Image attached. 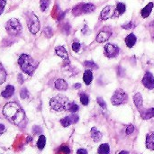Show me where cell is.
Segmentation results:
<instances>
[{
	"instance_id": "cell-45",
	"label": "cell",
	"mask_w": 154,
	"mask_h": 154,
	"mask_svg": "<svg viewBox=\"0 0 154 154\" xmlns=\"http://www.w3.org/2000/svg\"><path fill=\"white\" fill-rule=\"evenodd\" d=\"M81 88V84H80V83H76V84L73 85V88H74V89H79V88Z\"/></svg>"
},
{
	"instance_id": "cell-25",
	"label": "cell",
	"mask_w": 154,
	"mask_h": 154,
	"mask_svg": "<svg viewBox=\"0 0 154 154\" xmlns=\"http://www.w3.org/2000/svg\"><path fill=\"white\" fill-rule=\"evenodd\" d=\"M79 109V106L74 102H69V105H68V107H67V110L69 111L72 114H75L76 112H78Z\"/></svg>"
},
{
	"instance_id": "cell-40",
	"label": "cell",
	"mask_w": 154,
	"mask_h": 154,
	"mask_svg": "<svg viewBox=\"0 0 154 154\" xmlns=\"http://www.w3.org/2000/svg\"><path fill=\"white\" fill-rule=\"evenodd\" d=\"M122 28L123 29H126V30L132 29V28H134V23L133 22H129V23H127L125 24H123L122 25Z\"/></svg>"
},
{
	"instance_id": "cell-26",
	"label": "cell",
	"mask_w": 154,
	"mask_h": 154,
	"mask_svg": "<svg viewBox=\"0 0 154 154\" xmlns=\"http://www.w3.org/2000/svg\"><path fill=\"white\" fill-rule=\"evenodd\" d=\"M6 76H7L6 70L5 69L3 65L0 64V85L5 82V80L6 79Z\"/></svg>"
},
{
	"instance_id": "cell-38",
	"label": "cell",
	"mask_w": 154,
	"mask_h": 154,
	"mask_svg": "<svg viewBox=\"0 0 154 154\" xmlns=\"http://www.w3.org/2000/svg\"><path fill=\"white\" fill-rule=\"evenodd\" d=\"M69 117H70V120H71L72 125H73V124H77V123L79 122V116H77V115H75V114L70 115V116H69Z\"/></svg>"
},
{
	"instance_id": "cell-42",
	"label": "cell",
	"mask_w": 154,
	"mask_h": 154,
	"mask_svg": "<svg viewBox=\"0 0 154 154\" xmlns=\"http://www.w3.org/2000/svg\"><path fill=\"white\" fill-rule=\"evenodd\" d=\"M32 131H33V133H34V134H38V133H40L42 130H41V128H40L39 126L35 125V126H33V127H32Z\"/></svg>"
},
{
	"instance_id": "cell-4",
	"label": "cell",
	"mask_w": 154,
	"mask_h": 154,
	"mask_svg": "<svg viewBox=\"0 0 154 154\" xmlns=\"http://www.w3.org/2000/svg\"><path fill=\"white\" fill-rule=\"evenodd\" d=\"M5 27L7 33L11 36H17L22 32V24L19 22V20L16 18L9 19L6 22Z\"/></svg>"
},
{
	"instance_id": "cell-1",
	"label": "cell",
	"mask_w": 154,
	"mask_h": 154,
	"mask_svg": "<svg viewBox=\"0 0 154 154\" xmlns=\"http://www.w3.org/2000/svg\"><path fill=\"white\" fill-rule=\"evenodd\" d=\"M4 116L14 125H21L25 121V114L23 110L15 102H9L4 106Z\"/></svg>"
},
{
	"instance_id": "cell-47",
	"label": "cell",
	"mask_w": 154,
	"mask_h": 154,
	"mask_svg": "<svg viewBox=\"0 0 154 154\" xmlns=\"http://www.w3.org/2000/svg\"><path fill=\"white\" fill-rule=\"evenodd\" d=\"M118 154H129V152L127 151H122L121 152H119Z\"/></svg>"
},
{
	"instance_id": "cell-2",
	"label": "cell",
	"mask_w": 154,
	"mask_h": 154,
	"mask_svg": "<svg viewBox=\"0 0 154 154\" xmlns=\"http://www.w3.org/2000/svg\"><path fill=\"white\" fill-rule=\"evenodd\" d=\"M18 64L21 68V69L26 73L27 75L32 76L35 69H37L38 63L35 62V60L27 54H22L18 59Z\"/></svg>"
},
{
	"instance_id": "cell-43",
	"label": "cell",
	"mask_w": 154,
	"mask_h": 154,
	"mask_svg": "<svg viewBox=\"0 0 154 154\" xmlns=\"http://www.w3.org/2000/svg\"><path fill=\"white\" fill-rule=\"evenodd\" d=\"M77 154H88V152H87V150H85V149H79L78 150V152H77Z\"/></svg>"
},
{
	"instance_id": "cell-16",
	"label": "cell",
	"mask_w": 154,
	"mask_h": 154,
	"mask_svg": "<svg viewBox=\"0 0 154 154\" xmlns=\"http://www.w3.org/2000/svg\"><path fill=\"white\" fill-rule=\"evenodd\" d=\"M90 135H91V138L93 139V141L95 143H98L101 141L102 137H103V134L100 131H98L96 127H92L91 128V131H90Z\"/></svg>"
},
{
	"instance_id": "cell-12",
	"label": "cell",
	"mask_w": 154,
	"mask_h": 154,
	"mask_svg": "<svg viewBox=\"0 0 154 154\" xmlns=\"http://www.w3.org/2000/svg\"><path fill=\"white\" fill-rule=\"evenodd\" d=\"M55 53L59 57L62 58L64 60L69 61V54H68V51H67V50L63 46H57L55 48Z\"/></svg>"
},
{
	"instance_id": "cell-7",
	"label": "cell",
	"mask_w": 154,
	"mask_h": 154,
	"mask_svg": "<svg viewBox=\"0 0 154 154\" xmlns=\"http://www.w3.org/2000/svg\"><path fill=\"white\" fill-rule=\"evenodd\" d=\"M96 9V6L91 3L79 4L72 9V14L75 16H79L81 14H90Z\"/></svg>"
},
{
	"instance_id": "cell-21",
	"label": "cell",
	"mask_w": 154,
	"mask_h": 154,
	"mask_svg": "<svg viewBox=\"0 0 154 154\" xmlns=\"http://www.w3.org/2000/svg\"><path fill=\"white\" fill-rule=\"evenodd\" d=\"M146 147L147 149L154 151V134H148L146 136Z\"/></svg>"
},
{
	"instance_id": "cell-27",
	"label": "cell",
	"mask_w": 154,
	"mask_h": 154,
	"mask_svg": "<svg viewBox=\"0 0 154 154\" xmlns=\"http://www.w3.org/2000/svg\"><path fill=\"white\" fill-rule=\"evenodd\" d=\"M84 66L86 68H88V69H98V66L97 64H96L94 61L92 60H86L84 62Z\"/></svg>"
},
{
	"instance_id": "cell-31",
	"label": "cell",
	"mask_w": 154,
	"mask_h": 154,
	"mask_svg": "<svg viewBox=\"0 0 154 154\" xmlns=\"http://www.w3.org/2000/svg\"><path fill=\"white\" fill-rule=\"evenodd\" d=\"M43 33H44V35H45L47 38H51V37L52 36V34H53V32H52V29H51V27L47 26V27H45V28L43 29Z\"/></svg>"
},
{
	"instance_id": "cell-23",
	"label": "cell",
	"mask_w": 154,
	"mask_h": 154,
	"mask_svg": "<svg viewBox=\"0 0 154 154\" xmlns=\"http://www.w3.org/2000/svg\"><path fill=\"white\" fill-rule=\"evenodd\" d=\"M125 10H126V5H125V4H124V3H122V2L117 3V5H116V14H117L118 15L123 14L125 12Z\"/></svg>"
},
{
	"instance_id": "cell-30",
	"label": "cell",
	"mask_w": 154,
	"mask_h": 154,
	"mask_svg": "<svg viewBox=\"0 0 154 154\" xmlns=\"http://www.w3.org/2000/svg\"><path fill=\"white\" fill-rule=\"evenodd\" d=\"M60 124H61V125H62L63 127H68V126H69L70 125H72L69 116H66V117H64V118H62V119L60 120Z\"/></svg>"
},
{
	"instance_id": "cell-15",
	"label": "cell",
	"mask_w": 154,
	"mask_h": 154,
	"mask_svg": "<svg viewBox=\"0 0 154 154\" xmlns=\"http://www.w3.org/2000/svg\"><path fill=\"white\" fill-rule=\"evenodd\" d=\"M134 103L135 105V106L137 107V109L139 111H141L143 109V98L141 93H136L134 96Z\"/></svg>"
},
{
	"instance_id": "cell-11",
	"label": "cell",
	"mask_w": 154,
	"mask_h": 154,
	"mask_svg": "<svg viewBox=\"0 0 154 154\" xmlns=\"http://www.w3.org/2000/svg\"><path fill=\"white\" fill-rule=\"evenodd\" d=\"M114 14V8L112 5H106L103 8V10L100 13V19L101 20H107L110 17H112Z\"/></svg>"
},
{
	"instance_id": "cell-17",
	"label": "cell",
	"mask_w": 154,
	"mask_h": 154,
	"mask_svg": "<svg viewBox=\"0 0 154 154\" xmlns=\"http://www.w3.org/2000/svg\"><path fill=\"white\" fill-rule=\"evenodd\" d=\"M125 44H126V46H127L128 48H133V47L135 45L136 42H137V38H136L135 34L130 33V34H128V35L125 37Z\"/></svg>"
},
{
	"instance_id": "cell-10",
	"label": "cell",
	"mask_w": 154,
	"mask_h": 154,
	"mask_svg": "<svg viewBox=\"0 0 154 154\" xmlns=\"http://www.w3.org/2000/svg\"><path fill=\"white\" fill-rule=\"evenodd\" d=\"M112 36V31L110 30H101L98 34L96 37V41L98 43H102L109 40V38Z\"/></svg>"
},
{
	"instance_id": "cell-29",
	"label": "cell",
	"mask_w": 154,
	"mask_h": 154,
	"mask_svg": "<svg viewBox=\"0 0 154 154\" xmlns=\"http://www.w3.org/2000/svg\"><path fill=\"white\" fill-rule=\"evenodd\" d=\"M80 103L83 106H88L89 103V97L86 93H81L80 94Z\"/></svg>"
},
{
	"instance_id": "cell-36",
	"label": "cell",
	"mask_w": 154,
	"mask_h": 154,
	"mask_svg": "<svg viewBox=\"0 0 154 154\" xmlns=\"http://www.w3.org/2000/svg\"><path fill=\"white\" fill-rule=\"evenodd\" d=\"M125 69L122 67V66H118V68H117V76L118 77H124L125 76Z\"/></svg>"
},
{
	"instance_id": "cell-13",
	"label": "cell",
	"mask_w": 154,
	"mask_h": 154,
	"mask_svg": "<svg viewBox=\"0 0 154 154\" xmlns=\"http://www.w3.org/2000/svg\"><path fill=\"white\" fill-rule=\"evenodd\" d=\"M139 112L143 120H149V119L154 117V107L149 108V109H142Z\"/></svg>"
},
{
	"instance_id": "cell-41",
	"label": "cell",
	"mask_w": 154,
	"mask_h": 154,
	"mask_svg": "<svg viewBox=\"0 0 154 154\" xmlns=\"http://www.w3.org/2000/svg\"><path fill=\"white\" fill-rule=\"evenodd\" d=\"M62 30H63V32H65L66 34H69V32H70V25H69L68 23H65Z\"/></svg>"
},
{
	"instance_id": "cell-18",
	"label": "cell",
	"mask_w": 154,
	"mask_h": 154,
	"mask_svg": "<svg viewBox=\"0 0 154 154\" xmlns=\"http://www.w3.org/2000/svg\"><path fill=\"white\" fill-rule=\"evenodd\" d=\"M154 4L152 2H150L147 5H145L143 9H142V12H141V14H142V17L143 18H147L149 17V15L151 14L152 9H153Z\"/></svg>"
},
{
	"instance_id": "cell-44",
	"label": "cell",
	"mask_w": 154,
	"mask_h": 154,
	"mask_svg": "<svg viewBox=\"0 0 154 154\" xmlns=\"http://www.w3.org/2000/svg\"><path fill=\"white\" fill-rule=\"evenodd\" d=\"M5 132V125L0 124V135H1L2 134H4Z\"/></svg>"
},
{
	"instance_id": "cell-6",
	"label": "cell",
	"mask_w": 154,
	"mask_h": 154,
	"mask_svg": "<svg viewBox=\"0 0 154 154\" xmlns=\"http://www.w3.org/2000/svg\"><path fill=\"white\" fill-rule=\"evenodd\" d=\"M128 95L122 88H118L115 91L114 95L111 97V103L114 106H120L127 103Z\"/></svg>"
},
{
	"instance_id": "cell-24",
	"label": "cell",
	"mask_w": 154,
	"mask_h": 154,
	"mask_svg": "<svg viewBox=\"0 0 154 154\" xmlns=\"http://www.w3.org/2000/svg\"><path fill=\"white\" fill-rule=\"evenodd\" d=\"M45 144H46V138L44 135H41L38 139V142H37V147L39 150L42 151L45 147Z\"/></svg>"
},
{
	"instance_id": "cell-19",
	"label": "cell",
	"mask_w": 154,
	"mask_h": 154,
	"mask_svg": "<svg viewBox=\"0 0 154 154\" xmlns=\"http://www.w3.org/2000/svg\"><path fill=\"white\" fill-rule=\"evenodd\" d=\"M14 88L11 85H8L6 86L5 89L1 92V96L4 98H9L14 95Z\"/></svg>"
},
{
	"instance_id": "cell-48",
	"label": "cell",
	"mask_w": 154,
	"mask_h": 154,
	"mask_svg": "<svg viewBox=\"0 0 154 154\" xmlns=\"http://www.w3.org/2000/svg\"><path fill=\"white\" fill-rule=\"evenodd\" d=\"M153 39H154V36H153Z\"/></svg>"
},
{
	"instance_id": "cell-14",
	"label": "cell",
	"mask_w": 154,
	"mask_h": 154,
	"mask_svg": "<svg viewBox=\"0 0 154 154\" xmlns=\"http://www.w3.org/2000/svg\"><path fill=\"white\" fill-rule=\"evenodd\" d=\"M54 86H55V88L58 89V90H60V91H65L68 89L69 88V85L68 83L66 82V80L62 79H58L55 83H54Z\"/></svg>"
},
{
	"instance_id": "cell-37",
	"label": "cell",
	"mask_w": 154,
	"mask_h": 154,
	"mask_svg": "<svg viewBox=\"0 0 154 154\" xmlns=\"http://www.w3.org/2000/svg\"><path fill=\"white\" fill-rule=\"evenodd\" d=\"M134 132V126L133 125H127V127H126V131H125L126 134H127V135H130V134H132Z\"/></svg>"
},
{
	"instance_id": "cell-35",
	"label": "cell",
	"mask_w": 154,
	"mask_h": 154,
	"mask_svg": "<svg viewBox=\"0 0 154 154\" xmlns=\"http://www.w3.org/2000/svg\"><path fill=\"white\" fill-rule=\"evenodd\" d=\"M80 48H81V45L79 42H73L72 43V51H75V52H79L80 51Z\"/></svg>"
},
{
	"instance_id": "cell-8",
	"label": "cell",
	"mask_w": 154,
	"mask_h": 154,
	"mask_svg": "<svg viewBox=\"0 0 154 154\" xmlns=\"http://www.w3.org/2000/svg\"><path fill=\"white\" fill-rule=\"evenodd\" d=\"M119 51H120V49L117 45L116 44H113V43H107L105 45V48H104V52H105V55L109 58V59H113V58H116L118 56L119 54Z\"/></svg>"
},
{
	"instance_id": "cell-28",
	"label": "cell",
	"mask_w": 154,
	"mask_h": 154,
	"mask_svg": "<svg viewBox=\"0 0 154 154\" xmlns=\"http://www.w3.org/2000/svg\"><path fill=\"white\" fill-rule=\"evenodd\" d=\"M50 2L51 0H40V8L42 12H45L49 5H50Z\"/></svg>"
},
{
	"instance_id": "cell-22",
	"label": "cell",
	"mask_w": 154,
	"mask_h": 154,
	"mask_svg": "<svg viewBox=\"0 0 154 154\" xmlns=\"http://www.w3.org/2000/svg\"><path fill=\"white\" fill-rule=\"evenodd\" d=\"M98 154H109L110 153V146L107 143L101 144L97 150Z\"/></svg>"
},
{
	"instance_id": "cell-34",
	"label": "cell",
	"mask_w": 154,
	"mask_h": 154,
	"mask_svg": "<svg viewBox=\"0 0 154 154\" xmlns=\"http://www.w3.org/2000/svg\"><path fill=\"white\" fill-rule=\"evenodd\" d=\"M60 152L64 154H69L70 153V149L67 145H61L60 148Z\"/></svg>"
},
{
	"instance_id": "cell-32",
	"label": "cell",
	"mask_w": 154,
	"mask_h": 154,
	"mask_svg": "<svg viewBox=\"0 0 154 154\" xmlns=\"http://www.w3.org/2000/svg\"><path fill=\"white\" fill-rule=\"evenodd\" d=\"M97 104L100 106V107H101L102 109L106 110V109L107 108L106 103V101H105L102 97H97Z\"/></svg>"
},
{
	"instance_id": "cell-5",
	"label": "cell",
	"mask_w": 154,
	"mask_h": 154,
	"mask_svg": "<svg viewBox=\"0 0 154 154\" xmlns=\"http://www.w3.org/2000/svg\"><path fill=\"white\" fill-rule=\"evenodd\" d=\"M26 22L28 29L31 32V33L36 34L40 30V21L37 15L32 12H29L26 16Z\"/></svg>"
},
{
	"instance_id": "cell-3",
	"label": "cell",
	"mask_w": 154,
	"mask_h": 154,
	"mask_svg": "<svg viewBox=\"0 0 154 154\" xmlns=\"http://www.w3.org/2000/svg\"><path fill=\"white\" fill-rule=\"evenodd\" d=\"M69 98L63 95H57L55 97H53L52 98H51L50 100V106L52 110L56 111V112H62L67 110L68 105H69Z\"/></svg>"
},
{
	"instance_id": "cell-46",
	"label": "cell",
	"mask_w": 154,
	"mask_h": 154,
	"mask_svg": "<svg viewBox=\"0 0 154 154\" xmlns=\"http://www.w3.org/2000/svg\"><path fill=\"white\" fill-rule=\"evenodd\" d=\"M18 82H19L20 84H22V83L23 82V77H22V75H21V74H19V75H18Z\"/></svg>"
},
{
	"instance_id": "cell-33",
	"label": "cell",
	"mask_w": 154,
	"mask_h": 154,
	"mask_svg": "<svg viewBox=\"0 0 154 154\" xmlns=\"http://www.w3.org/2000/svg\"><path fill=\"white\" fill-rule=\"evenodd\" d=\"M28 96H29V92H28L27 88H23L21 89V91H20V97H21V98L25 99L26 97H28Z\"/></svg>"
},
{
	"instance_id": "cell-9",
	"label": "cell",
	"mask_w": 154,
	"mask_h": 154,
	"mask_svg": "<svg viewBox=\"0 0 154 154\" xmlns=\"http://www.w3.org/2000/svg\"><path fill=\"white\" fill-rule=\"evenodd\" d=\"M142 82H143V85L146 88H148V89H150V90L154 89V76L152 72L147 71V72L145 73L144 77L143 78Z\"/></svg>"
},
{
	"instance_id": "cell-39",
	"label": "cell",
	"mask_w": 154,
	"mask_h": 154,
	"mask_svg": "<svg viewBox=\"0 0 154 154\" xmlns=\"http://www.w3.org/2000/svg\"><path fill=\"white\" fill-rule=\"evenodd\" d=\"M5 5H6V0H0V15L3 14Z\"/></svg>"
},
{
	"instance_id": "cell-20",
	"label": "cell",
	"mask_w": 154,
	"mask_h": 154,
	"mask_svg": "<svg viewBox=\"0 0 154 154\" xmlns=\"http://www.w3.org/2000/svg\"><path fill=\"white\" fill-rule=\"evenodd\" d=\"M93 80V74L91 69H87L85 70L84 74H83V81L87 86H89L91 84Z\"/></svg>"
}]
</instances>
